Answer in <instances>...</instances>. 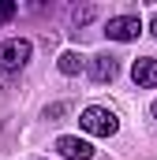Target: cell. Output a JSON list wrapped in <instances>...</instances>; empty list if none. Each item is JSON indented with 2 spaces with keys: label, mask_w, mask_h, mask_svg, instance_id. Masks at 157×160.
I'll use <instances>...</instances> for the list:
<instances>
[{
  "label": "cell",
  "mask_w": 157,
  "mask_h": 160,
  "mask_svg": "<svg viewBox=\"0 0 157 160\" xmlns=\"http://www.w3.org/2000/svg\"><path fill=\"white\" fill-rule=\"evenodd\" d=\"M78 123H82V130L94 134V138H112V134L120 130L116 112H109V108H101V104H90V108L78 116Z\"/></svg>",
  "instance_id": "1"
},
{
  "label": "cell",
  "mask_w": 157,
  "mask_h": 160,
  "mask_svg": "<svg viewBox=\"0 0 157 160\" xmlns=\"http://www.w3.org/2000/svg\"><path fill=\"white\" fill-rule=\"evenodd\" d=\"M34 56V45L26 38H11V41H0V71H23Z\"/></svg>",
  "instance_id": "2"
},
{
  "label": "cell",
  "mask_w": 157,
  "mask_h": 160,
  "mask_svg": "<svg viewBox=\"0 0 157 160\" xmlns=\"http://www.w3.org/2000/svg\"><path fill=\"white\" fill-rule=\"evenodd\" d=\"M105 34L112 41H135L142 34V22H138V15H116V19L105 22Z\"/></svg>",
  "instance_id": "3"
},
{
  "label": "cell",
  "mask_w": 157,
  "mask_h": 160,
  "mask_svg": "<svg viewBox=\"0 0 157 160\" xmlns=\"http://www.w3.org/2000/svg\"><path fill=\"white\" fill-rule=\"evenodd\" d=\"M56 153H60L64 160H90V157H94V145H90L86 138L64 134V138H56Z\"/></svg>",
  "instance_id": "4"
},
{
  "label": "cell",
  "mask_w": 157,
  "mask_h": 160,
  "mask_svg": "<svg viewBox=\"0 0 157 160\" xmlns=\"http://www.w3.org/2000/svg\"><path fill=\"white\" fill-rule=\"evenodd\" d=\"M86 67H90V78L97 82V86H105V82H112V78L120 75V60H116V56H109V52L94 56Z\"/></svg>",
  "instance_id": "5"
},
{
  "label": "cell",
  "mask_w": 157,
  "mask_h": 160,
  "mask_svg": "<svg viewBox=\"0 0 157 160\" xmlns=\"http://www.w3.org/2000/svg\"><path fill=\"white\" fill-rule=\"evenodd\" d=\"M131 78L138 89H154L157 86V60L154 56H138L135 63H131Z\"/></svg>",
  "instance_id": "6"
},
{
  "label": "cell",
  "mask_w": 157,
  "mask_h": 160,
  "mask_svg": "<svg viewBox=\"0 0 157 160\" xmlns=\"http://www.w3.org/2000/svg\"><path fill=\"white\" fill-rule=\"evenodd\" d=\"M56 67H60V75H78V71L86 67V60H82L78 52H60V60H56Z\"/></svg>",
  "instance_id": "7"
},
{
  "label": "cell",
  "mask_w": 157,
  "mask_h": 160,
  "mask_svg": "<svg viewBox=\"0 0 157 160\" xmlns=\"http://www.w3.org/2000/svg\"><path fill=\"white\" fill-rule=\"evenodd\" d=\"M64 112H68V104H64V101H60V104H49V108H45V119H60Z\"/></svg>",
  "instance_id": "8"
},
{
  "label": "cell",
  "mask_w": 157,
  "mask_h": 160,
  "mask_svg": "<svg viewBox=\"0 0 157 160\" xmlns=\"http://www.w3.org/2000/svg\"><path fill=\"white\" fill-rule=\"evenodd\" d=\"M15 15V0H0V22H8Z\"/></svg>",
  "instance_id": "9"
},
{
  "label": "cell",
  "mask_w": 157,
  "mask_h": 160,
  "mask_svg": "<svg viewBox=\"0 0 157 160\" xmlns=\"http://www.w3.org/2000/svg\"><path fill=\"white\" fill-rule=\"evenodd\" d=\"M90 19H94V8H75V22L78 26H86Z\"/></svg>",
  "instance_id": "10"
},
{
  "label": "cell",
  "mask_w": 157,
  "mask_h": 160,
  "mask_svg": "<svg viewBox=\"0 0 157 160\" xmlns=\"http://www.w3.org/2000/svg\"><path fill=\"white\" fill-rule=\"evenodd\" d=\"M150 30H154V38H157V15H154V22H150Z\"/></svg>",
  "instance_id": "11"
},
{
  "label": "cell",
  "mask_w": 157,
  "mask_h": 160,
  "mask_svg": "<svg viewBox=\"0 0 157 160\" xmlns=\"http://www.w3.org/2000/svg\"><path fill=\"white\" fill-rule=\"evenodd\" d=\"M150 112H154V119H157V101H154V108H150Z\"/></svg>",
  "instance_id": "12"
}]
</instances>
